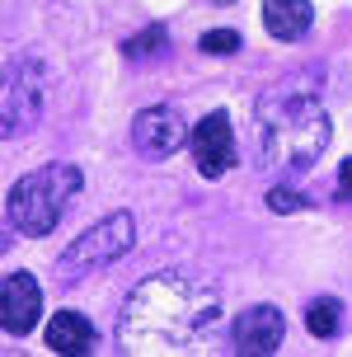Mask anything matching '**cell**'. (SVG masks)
I'll use <instances>...</instances> for the list:
<instances>
[{
	"label": "cell",
	"mask_w": 352,
	"mask_h": 357,
	"mask_svg": "<svg viewBox=\"0 0 352 357\" xmlns=\"http://www.w3.org/2000/svg\"><path fill=\"white\" fill-rule=\"evenodd\" d=\"M221 296L193 273H155L127 291L118 315V343L127 353H178L216 324Z\"/></svg>",
	"instance_id": "1"
},
{
	"label": "cell",
	"mask_w": 352,
	"mask_h": 357,
	"mask_svg": "<svg viewBox=\"0 0 352 357\" xmlns=\"http://www.w3.org/2000/svg\"><path fill=\"white\" fill-rule=\"evenodd\" d=\"M334 137L329 108L319 94L300 80H282L263 89L254 104V142H259V165L273 169H310L324 155Z\"/></svg>",
	"instance_id": "2"
},
{
	"label": "cell",
	"mask_w": 352,
	"mask_h": 357,
	"mask_svg": "<svg viewBox=\"0 0 352 357\" xmlns=\"http://www.w3.org/2000/svg\"><path fill=\"white\" fill-rule=\"evenodd\" d=\"M75 193H80V169H75V165H66V160L43 165V169L24 174L15 188H10L5 216H10V226L24 231V235H52Z\"/></svg>",
	"instance_id": "3"
},
{
	"label": "cell",
	"mask_w": 352,
	"mask_h": 357,
	"mask_svg": "<svg viewBox=\"0 0 352 357\" xmlns=\"http://www.w3.org/2000/svg\"><path fill=\"white\" fill-rule=\"evenodd\" d=\"M132 240H137V221H132L127 212L104 216L99 226H89L85 235H75V240H70V250L56 259L61 282H75V278H85V273H94V268L123 259V254L132 250Z\"/></svg>",
	"instance_id": "4"
},
{
	"label": "cell",
	"mask_w": 352,
	"mask_h": 357,
	"mask_svg": "<svg viewBox=\"0 0 352 357\" xmlns=\"http://www.w3.org/2000/svg\"><path fill=\"white\" fill-rule=\"evenodd\" d=\"M188 146H193V160H197V169H202V178H221L230 165H235V132H230L226 113H207V118L193 127Z\"/></svg>",
	"instance_id": "5"
},
{
	"label": "cell",
	"mask_w": 352,
	"mask_h": 357,
	"mask_svg": "<svg viewBox=\"0 0 352 357\" xmlns=\"http://www.w3.org/2000/svg\"><path fill=\"white\" fill-rule=\"evenodd\" d=\"M43 89H47V71L38 61H19L10 71V85H5V132H19L24 123H33Z\"/></svg>",
	"instance_id": "6"
},
{
	"label": "cell",
	"mask_w": 352,
	"mask_h": 357,
	"mask_svg": "<svg viewBox=\"0 0 352 357\" xmlns=\"http://www.w3.org/2000/svg\"><path fill=\"white\" fill-rule=\"evenodd\" d=\"M43 315V287L29 273H5L0 282V324L5 334H29Z\"/></svg>",
	"instance_id": "7"
},
{
	"label": "cell",
	"mask_w": 352,
	"mask_h": 357,
	"mask_svg": "<svg viewBox=\"0 0 352 357\" xmlns=\"http://www.w3.org/2000/svg\"><path fill=\"white\" fill-rule=\"evenodd\" d=\"M132 137H137V151H141V155L164 160V155H174L178 146H183V118H178V108L155 104V108H146V113H137Z\"/></svg>",
	"instance_id": "8"
},
{
	"label": "cell",
	"mask_w": 352,
	"mask_h": 357,
	"mask_svg": "<svg viewBox=\"0 0 352 357\" xmlns=\"http://www.w3.org/2000/svg\"><path fill=\"white\" fill-rule=\"evenodd\" d=\"M286 320L277 305H254L235 320V353H277Z\"/></svg>",
	"instance_id": "9"
},
{
	"label": "cell",
	"mask_w": 352,
	"mask_h": 357,
	"mask_svg": "<svg viewBox=\"0 0 352 357\" xmlns=\"http://www.w3.org/2000/svg\"><path fill=\"white\" fill-rule=\"evenodd\" d=\"M310 19H315L310 0H263V24H268V33L282 38V43L305 38L310 33Z\"/></svg>",
	"instance_id": "10"
},
{
	"label": "cell",
	"mask_w": 352,
	"mask_h": 357,
	"mask_svg": "<svg viewBox=\"0 0 352 357\" xmlns=\"http://www.w3.org/2000/svg\"><path fill=\"white\" fill-rule=\"evenodd\" d=\"M47 348L52 353H70L80 357L94 348V324L80 315V310H61V315H52V324H47Z\"/></svg>",
	"instance_id": "11"
},
{
	"label": "cell",
	"mask_w": 352,
	"mask_h": 357,
	"mask_svg": "<svg viewBox=\"0 0 352 357\" xmlns=\"http://www.w3.org/2000/svg\"><path fill=\"white\" fill-rule=\"evenodd\" d=\"M338 310H343V305H338L334 296L310 301V310H305V329H310L315 339H334V334H338Z\"/></svg>",
	"instance_id": "12"
},
{
	"label": "cell",
	"mask_w": 352,
	"mask_h": 357,
	"mask_svg": "<svg viewBox=\"0 0 352 357\" xmlns=\"http://www.w3.org/2000/svg\"><path fill=\"white\" fill-rule=\"evenodd\" d=\"M160 47H164V29H146V33H137V38H127V56L132 61H146V56H160Z\"/></svg>",
	"instance_id": "13"
},
{
	"label": "cell",
	"mask_w": 352,
	"mask_h": 357,
	"mask_svg": "<svg viewBox=\"0 0 352 357\" xmlns=\"http://www.w3.org/2000/svg\"><path fill=\"white\" fill-rule=\"evenodd\" d=\"M202 52H211V56L240 52V33L235 29H211V33H202Z\"/></svg>",
	"instance_id": "14"
},
{
	"label": "cell",
	"mask_w": 352,
	"mask_h": 357,
	"mask_svg": "<svg viewBox=\"0 0 352 357\" xmlns=\"http://www.w3.org/2000/svg\"><path fill=\"white\" fill-rule=\"evenodd\" d=\"M268 207H273V212H300L305 197H300L296 188H273V193H268Z\"/></svg>",
	"instance_id": "15"
},
{
	"label": "cell",
	"mask_w": 352,
	"mask_h": 357,
	"mask_svg": "<svg viewBox=\"0 0 352 357\" xmlns=\"http://www.w3.org/2000/svg\"><path fill=\"white\" fill-rule=\"evenodd\" d=\"M338 197L352 202V160H343V169H338Z\"/></svg>",
	"instance_id": "16"
}]
</instances>
